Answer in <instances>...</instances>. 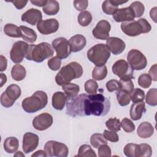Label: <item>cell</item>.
Segmentation results:
<instances>
[{
    "mask_svg": "<svg viewBox=\"0 0 157 157\" xmlns=\"http://www.w3.org/2000/svg\"><path fill=\"white\" fill-rule=\"evenodd\" d=\"M110 108V100L101 93H83L66 99V113L72 117L105 116L109 112Z\"/></svg>",
    "mask_w": 157,
    "mask_h": 157,
    "instance_id": "cell-1",
    "label": "cell"
},
{
    "mask_svg": "<svg viewBox=\"0 0 157 157\" xmlns=\"http://www.w3.org/2000/svg\"><path fill=\"white\" fill-rule=\"evenodd\" d=\"M83 74V68L77 62H71L63 66L55 77L57 85L63 86L70 83L72 80L80 78Z\"/></svg>",
    "mask_w": 157,
    "mask_h": 157,
    "instance_id": "cell-2",
    "label": "cell"
},
{
    "mask_svg": "<svg viewBox=\"0 0 157 157\" xmlns=\"http://www.w3.org/2000/svg\"><path fill=\"white\" fill-rule=\"evenodd\" d=\"M54 54V50L51 45L47 42H41L37 45H29L25 55L26 59L41 63L45 59L52 57Z\"/></svg>",
    "mask_w": 157,
    "mask_h": 157,
    "instance_id": "cell-3",
    "label": "cell"
},
{
    "mask_svg": "<svg viewBox=\"0 0 157 157\" xmlns=\"http://www.w3.org/2000/svg\"><path fill=\"white\" fill-rule=\"evenodd\" d=\"M48 102V96L43 91H36L30 97L25 98L21 102L23 109L27 113H34L44 108Z\"/></svg>",
    "mask_w": 157,
    "mask_h": 157,
    "instance_id": "cell-4",
    "label": "cell"
},
{
    "mask_svg": "<svg viewBox=\"0 0 157 157\" xmlns=\"http://www.w3.org/2000/svg\"><path fill=\"white\" fill-rule=\"evenodd\" d=\"M110 56V52L104 44H98L87 52V58L96 66H104Z\"/></svg>",
    "mask_w": 157,
    "mask_h": 157,
    "instance_id": "cell-5",
    "label": "cell"
},
{
    "mask_svg": "<svg viewBox=\"0 0 157 157\" xmlns=\"http://www.w3.org/2000/svg\"><path fill=\"white\" fill-rule=\"evenodd\" d=\"M21 91L19 86L15 84L9 85L1 96V104L6 108L12 107L21 96Z\"/></svg>",
    "mask_w": 157,
    "mask_h": 157,
    "instance_id": "cell-6",
    "label": "cell"
},
{
    "mask_svg": "<svg viewBox=\"0 0 157 157\" xmlns=\"http://www.w3.org/2000/svg\"><path fill=\"white\" fill-rule=\"evenodd\" d=\"M44 151L47 156L66 157L69 153L67 147L63 143L55 140H49L44 145Z\"/></svg>",
    "mask_w": 157,
    "mask_h": 157,
    "instance_id": "cell-7",
    "label": "cell"
},
{
    "mask_svg": "<svg viewBox=\"0 0 157 157\" xmlns=\"http://www.w3.org/2000/svg\"><path fill=\"white\" fill-rule=\"evenodd\" d=\"M127 60L131 68L136 71L144 69L147 64V59L145 55L136 49H132L128 52Z\"/></svg>",
    "mask_w": 157,
    "mask_h": 157,
    "instance_id": "cell-8",
    "label": "cell"
},
{
    "mask_svg": "<svg viewBox=\"0 0 157 157\" xmlns=\"http://www.w3.org/2000/svg\"><path fill=\"white\" fill-rule=\"evenodd\" d=\"M52 44L56 51V56L60 59L67 58L72 52L69 42L64 37H60L54 39Z\"/></svg>",
    "mask_w": 157,
    "mask_h": 157,
    "instance_id": "cell-9",
    "label": "cell"
},
{
    "mask_svg": "<svg viewBox=\"0 0 157 157\" xmlns=\"http://www.w3.org/2000/svg\"><path fill=\"white\" fill-rule=\"evenodd\" d=\"M29 45L22 40H19L13 44L10 52V59L16 64L20 63L28 51Z\"/></svg>",
    "mask_w": 157,
    "mask_h": 157,
    "instance_id": "cell-10",
    "label": "cell"
},
{
    "mask_svg": "<svg viewBox=\"0 0 157 157\" xmlns=\"http://www.w3.org/2000/svg\"><path fill=\"white\" fill-rule=\"evenodd\" d=\"M113 73L120 78L123 77H131L133 78V69L129 63L124 59L117 61L112 68Z\"/></svg>",
    "mask_w": 157,
    "mask_h": 157,
    "instance_id": "cell-11",
    "label": "cell"
},
{
    "mask_svg": "<svg viewBox=\"0 0 157 157\" xmlns=\"http://www.w3.org/2000/svg\"><path fill=\"white\" fill-rule=\"evenodd\" d=\"M53 117L48 113H42L35 117L33 120V127L38 131H44L53 124Z\"/></svg>",
    "mask_w": 157,
    "mask_h": 157,
    "instance_id": "cell-12",
    "label": "cell"
},
{
    "mask_svg": "<svg viewBox=\"0 0 157 157\" xmlns=\"http://www.w3.org/2000/svg\"><path fill=\"white\" fill-rule=\"evenodd\" d=\"M59 28V22L55 18L41 20L37 25V29L39 32L44 35L54 33Z\"/></svg>",
    "mask_w": 157,
    "mask_h": 157,
    "instance_id": "cell-13",
    "label": "cell"
},
{
    "mask_svg": "<svg viewBox=\"0 0 157 157\" xmlns=\"http://www.w3.org/2000/svg\"><path fill=\"white\" fill-rule=\"evenodd\" d=\"M121 31L127 36L134 37L144 33L142 27L139 21L132 20L124 21L121 24Z\"/></svg>",
    "mask_w": 157,
    "mask_h": 157,
    "instance_id": "cell-14",
    "label": "cell"
},
{
    "mask_svg": "<svg viewBox=\"0 0 157 157\" xmlns=\"http://www.w3.org/2000/svg\"><path fill=\"white\" fill-rule=\"evenodd\" d=\"M111 29L110 23L105 20L99 21L92 31L93 36L101 40H106L109 36V32Z\"/></svg>",
    "mask_w": 157,
    "mask_h": 157,
    "instance_id": "cell-15",
    "label": "cell"
},
{
    "mask_svg": "<svg viewBox=\"0 0 157 157\" xmlns=\"http://www.w3.org/2000/svg\"><path fill=\"white\" fill-rule=\"evenodd\" d=\"M39 136L34 133L28 132L23 135V150L25 153H29L34 151L39 144Z\"/></svg>",
    "mask_w": 157,
    "mask_h": 157,
    "instance_id": "cell-16",
    "label": "cell"
},
{
    "mask_svg": "<svg viewBox=\"0 0 157 157\" xmlns=\"http://www.w3.org/2000/svg\"><path fill=\"white\" fill-rule=\"evenodd\" d=\"M106 45L109 50L115 55L121 54L126 47L124 42L117 37H109L106 39Z\"/></svg>",
    "mask_w": 157,
    "mask_h": 157,
    "instance_id": "cell-17",
    "label": "cell"
},
{
    "mask_svg": "<svg viewBox=\"0 0 157 157\" xmlns=\"http://www.w3.org/2000/svg\"><path fill=\"white\" fill-rule=\"evenodd\" d=\"M21 21L26 22L31 25H37L42 20V15L40 10L31 8L28 9L21 15Z\"/></svg>",
    "mask_w": 157,
    "mask_h": 157,
    "instance_id": "cell-18",
    "label": "cell"
},
{
    "mask_svg": "<svg viewBox=\"0 0 157 157\" xmlns=\"http://www.w3.org/2000/svg\"><path fill=\"white\" fill-rule=\"evenodd\" d=\"M112 15L114 20L118 23L132 21L135 18L132 10L129 7L118 9Z\"/></svg>",
    "mask_w": 157,
    "mask_h": 157,
    "instance_id": "cell-19",
    "label": "cell"
},
{
    "mask_svg": "<svg viewBox=\"0 0 157 157\" xmlns=\"http://www.w3.org/2000/svg\"><path fill=\"white\" fill-rule=\"evenodd\" d=\"M69 42L72 52H78L81 51L86 44V38L82 34H76L70 38Z\"/></svg>",
    "mask_w": 157,
    "mask_h": 157,
    "instance_id": "cell-20",
    "label": "cell"
},
{
    "mask_svg": "<svg viewBox=\"0 0 157 157\" xmlns=\"http://www.w3.org/2000/svg\"><path fill=\"white\" fill-rule=\"evenodd\" d=\"M146 112L145 102L143 101L140 102L133 103L129 110L130 117L132 120L136 121L141 118L144 113Z\"/></svg>",
    "mask_w": 157,
    "mask_h": 157,
    "instance_id": "cell-21",
    "label": "cell"
},
{
    "mask_svg": "<svg viewBox=\"0 0 157 157\" xmlns=\"http://www.w3.org/2000/svg\"><path fill=\"white\" fill-rule=\"evenodd\" d=\"M126 1H122L120 0H106L103 2L102 4V11L108 15H113L118 9V6L127 2Z\"/></svg>",
    "mask_w": 157,
    "mask_h": 157,
    "instance_id": "cell-22",
    "label": "cell"
},
{
    "mask_svg": "<svg viewBox=\"0 0 157 157\" xmlns=\"http://www.w3.org/2000/svg\"><path fill=\"white\" fill-rule=\"evenodd\" d=\"M154 132V128L151 123L147 121L141 123L137 130V135L142 139H147L150 137Z\"/></svg>",
    "mask_w": 157,
    "mask_h": 157,
    "instance_id": "cell-23",
    "label": "cell"
},
{
    "mask_svg": "<svg viewBox=\"0 0 157 157\" xmlns=\"http://www.w3.org/2000/svg\"><path fill=\"white\" fill-rule=\"evenodd\" d=\"M66 96L64 93L61 91L55 92L52 96V106L56 110H61L66 103Z\"/></svg>",
    "mask_w": 157,
    "mask_h": 157,
    "instance_id": "cell-24",
    "label": "cell"
},
{
    "mask_svg": "<svg viewBox=\"0 0 157 157\" xmlns=\"http://www.w3.org/2000/svg\"><path fill=\"white\" fill-rule=\"evenodd\" d=\"M20 28L21 31V37L23 39L29 43L36 42L37 39V34L34 30L23 25L20 26Z\"/></svg>",
    "mask_w": 157,
    "mask_h": 157,
    "instance_id": "cell-25",
    "label": "cell"
},
{
    "mask_svg": "<svg viewBox=\"0 0 157 157\" xmlns=\"http://www.w3.org/2000/svg\"><path fill=\"white\" fill-rule=\"evenodd\" d=\"M4 149L8 153H13L19 147V141L15 137H9L4 142Z\"/></svg>",
    "mask_w": 157,
    "mask_h": 157,
    "instance_id": "cell-26",
    "label": "cell"
},
{
    "mask_svg": "<svg viewBox=\"0 0 157 157\" xmlns=\"http://www.w3.org/2000/svg\"><path fill=\"white\" fill-rule=\"evenodd\" d=\"M42 10L47 15H55L59 10V2L55 0H48L43 7Z\"/></svg>",
    "mask_w": 157,
    "mask_h": 157,
    "instance_id": "cell-27",
    "label": "cell"
},
{
    "mask_svg": "<svg viewBox=\"0 0 157 157\" xmlns=\"http://www.w3.org/2000/svg\"><path fill=\"white\" fill-rule=\"evenodd\" d=\"M26 71L25 68L21 64L14 65L11 70V76L16 81H21L26 77Z\"/></svg>",
    "mask_w": 157,
    "mask_h": 157,
    "instance_id": "cell-28",
    "label": "cell"
},
{
    "mask_svg": "<svg viewBox=\"0 0 157 157\" xmlns=\"http://www.w3.org/2000/svg\"><path fill=\"white\" fill-rule=\"evenodd\" d=\"M62 89L64 91L67 98H71L77 96L80 91L79 86L73 83H69L63 85Z\"/></svg>",
    "mask_w": 157,
    "mask_h": 157,
    "instance_id": "cell-29",
    "label": "cell"
},
{
    "mask_svg": "<svg viewBox=\"0 0 157 157\" xmlns=\"http://www.w3.org/2000/svg\"><path fill=\"white\" fill-rule=\"evenodd\" d=\"M5 34L11 37H21V31L20 27L12 23H7L4 27Z\"/></svg>",
    "mask_w": 157,
    "mask_h": 157,
    "instance_id": "cell-30",
    "label": "cell"
},
{
    "mask_svg": "<svg viewBox=\"0 0 157 157\" xmlns=\"http://www.w3.org/2000/svg\"><path fill=\"white\" fill-rule=\"evenodd\" d=\"M107 75V69L104 65L102 66H95L92 71V77L95 80H102Z\"/></svg>",
    "mask_w": 157,
    "mask_h": 157,
    "instance_id": "cell-31",
    "label": "cell"
},
{
    "mask_svg": "<svg viewBox=\"0 0 157 157\" xmlns=\"http://www.w3.org/2000/svg\"><path fill=\"white\" fill-rule=\"evenodd\" d=\"M90 143L94 148H98L101 145L107 144V141L103 134L101 133H94L92 134L90 137Z\"/></svg>",
    "mask_w": 157,
    "mask_h": 157,
    "instance_id": "cell-32",
    "label": "cell"
},
{
    "mask_svg": "<svg viewBox=\"0 0 157 157\" xmlns=\"http://www.w3.org/2000/svg\"><path fill=\"white\" fill-rule=\"evenodd\" d=\"M152 155V148L147 144H140L138 145L136 157H150Z\"/></svg>",
    "mask_w": 157,
    "mask_h": 157,
    "instance_id": "cell-33",
    "label": "cell"
},
{
    "mask_svg": "<svg viewBox=\"0 0 157 157\" xmlns=\"http://www.w3.org/2000/svg\"><path fill=\"white\" fill-rule=\"evenodd\" d=\"M129 7L132 10L135 18L140 17L145 11V7L140 1H134L132 2Z\"/></svg>",
    "mask_w": 157,
    "mask_h": 157,
    "instance_id": "cell-34",
    "label": "cell"
},
{
    "mask_svg": "<svg viewBox=\"0 0 157 157\" xmlns=\"http://www.w3.org/2000/svg\"><path fill=\"white\" fill-rule=\"evenodd\" d=\"M116 96L117 101L121 106H126L129 104L131 101L129 93L120 90L117 91Z\"/></svg>",
    "mask_w": 157,
    "mask_h": 157,
    "instance_id": "cell-35",
    "label": "cell"
},
{
    "mask_svg": "<svg viewBox=\"0 0 157 157\" xmlns=\"http://www.w3.org/2000/svg\"><path fill=\"white\" fill-rule=\"evenodd\" d=\"M77 20L80 26H86L91 23L92 21V15L90 12L85 10L78 14Z\"/></svg>",
    "mask_w": 157,
    "mask_h": 157,
    "instance_id": "cell-36",
    "label": "cell"
},
{
    "mask_svg": "<svg viewBox=\"0 0 157 157\" xmlns=\"http://www.w3.org/2000/svg\"><path fill=\"white\" fill-rule=\"evenodd\" d=\"M77 156L80 157H96V154L95 153L94 151L92 149L91 146L87 144H83L80 147L78 151Z\"/></svg>",
    "mask_w": 157,
    "mask_h": 157,
    "instance_id": "cell-37",
    "label": "cell"
},
{
    "mask_svg": "<svg viewBox=\"0 0 157 157\" xmlns=\"http://www.w3.org/2000/svg\"><path fill=\"white\" fill-rule=\"evenodd\" d=\"M121 85V90L128 93H131L134 88V84L131 77L121 78L119 80Z\"/></svg>",
    "mask_w": 157,
    "mask_h": 157,
    "instance_id": "cell-38",
    "label": "cell"
},
{
    "mask_svg": "<svg viewBox=\"0 0 157 157\" xmlns=\"http://www.w3.org/2000/svg\"><path fill=\"white\" fill-rule=\"evenodd\" d=\"M146 102L151 106H156L157 105V89L151 88L148 90L145 97Z\"/></svg>",
    "mask_w": 157,
    "mask_h": 157,
    "instance_id": "cell-39",
    "label": "cell"
},
{
    "mask_svg": "<svg viewBox=\"0 0 157 157\" xmlns=\"http://www.w3.org/2000/svg\"><path fill=\"white\" fill-rule=\"evenodd\" d=\"M131 100L133 103L140 102L145 99V92L140 88H135L130 93Z\"/></svg>",
    "mask_w": 157,
    "mask_h": 157,
    "instance_id": "cell-40",
    "label": "cell"
},
{
    "mask_svg": "<svg viewBox=\"0 0 157 157\" xmlns=\"http://www.w3.org/2000/svg\"><path fill=\"white\" fill-rule=\"evenodd\" d=\"M105 126L110 131L118 132L120 130V121L117 118H110L105 122Z\"/></svg>",
    "mask_w": 157,
    "mask_h": 157,
    "instance_id": "cell-41",
    "label": "cell"
},
{
    "mask_svg": "<svg viewBox=\"0 0 157 157\" xmlns=\"http://www.w3.org/2000/svg\"><path fill=\"white\" fill-rule=\"evenodd\" d=\"M138 145L136 144L129 143L124 147V153L128 157H136Z\"/></svg>",
    "mask_w": 157,
    "mask_h": 157,
    "instance_id": "cell-42",
    "label": "cell"
},
{
    "mask_svg": "<svg viewBox=\"0 0 157 157\" xmlns=\"http://www.w3.org/2000/svg\"><path fill=\"white\" fill-rule=\"evenodd\" d=\"M84 87L85 90L88 94H96L98 88V84L94 80L90 79L85 83Z\"/></svg>",
    "mask_w": 157,
    "mask_h": 157,
    "instance_id": "cell-43",
    "label": "cell"
},
{
    "mask_svg": "<svg viewBox=\"0 0 157 157\" xmlns=\"http://www.w3.org/2000/svg\"><path fill=\"white\" fill-rule=\"evenodd\" d=\"M151 78L150 76L147 74H142L140 75L138 78V84L140 86L144 88H147L150 87L151 84Z\"/></svg>",
    "mask_w": 157,
    "mask_h": 157,
    "instance_id": "cell-44",
    "label": "cell"
},
{
    "mask_svg": "<svg viewBox=\"0 0 157 157\" xmlns=\"http://www.w3.org/2000/svg\"><path fill=\"white\" fill-rule=\"evenodd\" d=\"M120 125L126 132H131L135 129V125L133 122L128 118H124L120 122Z\"/></svg>",
    "mask_w": 157,
    "mask_h": 157,
    "instance_id": "cell-45",
    "label": "cell"
},
{
    "mask_svg": "<svg viewBox=\"0 0 157 157\" xmlns=\"http://www.w3.org/2000/svg\"><path fill=\"white\" fill-rule=\"evenodd\" d=\"M48 67L54 71L59 70L61 65V61L57 56H54L49 59L47 61Z\"/></svg>",
    "mask_w": 157,
    "mask_h": 157,
    "instance_id": "cell-46",
    "label": "cell"
},
{
    "mask_svg": "<svg viewBox=\"0 0 157 157\" xmlns=\"http://www.w3.org/2000/svg\"><path fill=\"white\" fill-rule=\"evenodd\" d=\"M106 88L109 92L119 91L121 90V85L119 81L115 79H112L109 80L106 83Z\"/></svg>",
    "mask_w": 157,
    "mask_h": 157,
    "instance_id": "cell-47",
    "label": "cell"
},
{
    "mask_svg": "<svg viewBox=\"0 0 157 157\" xmlns=\"http://www.w3.org/2000/svg\"><path fill=\"white\" fill-rule=\"evenodd\" d=\"M103 136L107 140L110 141L112 142H117L119 140L118 135L115 131H108L105 129L104 131Z\"/></svg>",
    "mask_w": 157,
    "mask_h": 157,
    "instance_id": "cell-48",
    "label": "cell"
},
{
    "mask_svg": "<svg viewBox=\"0 0 157 157\" xmlns=\"http://www.w3.org/2000/svg\"><path fill=\"white\" fill-rule=\"evenodd\" d=\"M98 156L99 157L111 156V149L107 144H102L98 148Z\"/></svg>",
    "mask_w": 157,
    "mask_h": 157,
    "instance_id": "cell-49",
    "label": "cell"
},
{
    "mask_svg": "<svg viewBox=\"0 0 157 157\" xmlns=\"http://www.w3.org/2000/svg\"><path fill=\"white\" fill-rule=\"evenodd\" d=\"M74 6L76 10L78 11H85L88 7V1L87 0L80 1V0H75L74 1Z\"/></svg>",
    "mask_w": 157,
    "mask_h": 157,
    "instance_id": "cell-50",
    "label": "cell"
},
{
    "mask_svg": "<svg viewBox=\"0 0 157 157\" xmlns=\"http://www.w3.org/2000/svg\"><path fill=\"white\" fill-rule=\"evenodd\" d=\"M138 21H139V23H140V25L142 27L144 33H148L151 31V26L150 24L149 23V22L146 19L142 18L139 19Z\"/></svg>",
    "mask_w": 157,
    "mask_h": 157,
    "instance_id": "cell-51",
    "label": "cell"
},
{
    "mask_svg": "<svg viewBox=\"0 0 157 157\" xmlns=\"http://www.w3.org/2000/svg\"><path fill=\"white\" fill-rule=\"evenodd\" d=\"M148 75L150 76L152 80L156 82L157 80V75H156V64L153 65L148 72Z\"/></svg>",
    "mask_w": 157,
    "mask_h": 157,
    "instance_id": "cell-52",
    "label": "cell"
},
{
    "mask_svg": "<svg viewBox=\"0 0 157 157\" xmlns=\"http://www.w3.org/2000/svg\"><path fill=\"white\" fill-rule=\"evenodd\" d=\"M17 9H21L25 7L28 3V1H10Z\"/></svg>",
    "mask_w": 157,
    "mask_h": 157,
    "instance_id": "cell-53",
    "label": "cell"
},
{
    "mask_svg": "<svg viewBox=\"0 0 157 157\" xmlns=\"http://www.w3.org/2000/svg\"><path fill=\"white\" fill-rule=\"evenodd\" d=\"M7 66V61L6 57L3 55H1V66H0V71L2 72L6 71Z\"/></svg>",
    "mask_w": 157,
    "mask_h": 157,
    "instance_id": "cell-54",
    "label": "cell"
},
{
    "mask_svg": "<svg viewBox=\"0 0 157 157\" xmlns=\"http://www.w3.org/2000/svg\"><path fill=\"white\" fill-rule=\"evenodd\" d=\"M47 1L46 0H34V1H30V2L36 6H38V7H44L46 3H47Z\"/></svg>",
    "mask_w": 157,
    "mask_h": 157,
    "instance_id": "cell-55",
    "label": "cell"
},
{
    "mask_svg": "<svg viewBox=\"0 0 157 157\" xmlns=\"http://www.w3.org/2000/svg\"><path fill=\"white\" fill-rule=\"evenodd\" d=\"M156 7H155L153 9H151L150 12V17L155 23H156Z\"/></svg>",
    "mask_w": 157,
    "mask_h": 157,
    "instance_id": "cell-56",
    "label": "cell"
},
{
    "mask_svg": "<svg viewBox=\"0 0 157 157\" xmlns=\"http://www.w3.org/2000/svg\"><path fill=\"white\" fill-rule=\"evenodd\" d=\"M32 157H38V156H43V157H45L47 156V155L45 152V151H43L42 150H37L34 153H33L32 155H31Z\"/></svg>",
    "mask_w": 157,
    "mask_h": 157,
    "instance_id": "cell-57",
    "label": "cell"
},
{
    "mask_svg": "<svg viewBox=\"0 0 157 157\" xmlns=\"http://www.w3.org/2000/svg\"><path fill=\"white\" fill-rule=\"evenodd\" d=\"M0 76H1V85H0V87H2L4 85V84L7 82V76L5 74H4L3 73H1Z\"/></svg>",
    "mask_w": 157,
    "mask_h": 157,
    "instance_id": "cell-58",
    "label": "cell"
},
{
    "mask_svg": "<svg viewBox=\"0 0 157 157\" xmlns=\"http://www.w3.org/2000/svg\"><path fill=\"white\" fill-rule=\"evenodd\" d=\"M14 156H25V155L22 153L21 151H17L15 154H14Z\"/></svg>",
    "mask_w": 157,
    "mask_h": 157,
    "instance_id": "cell-59",
    "label": "cell"
}]
</instances>
